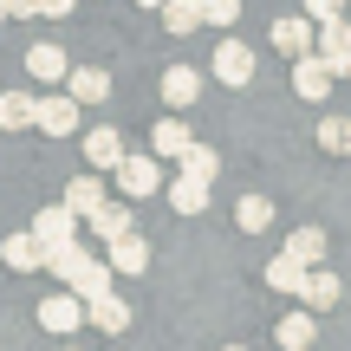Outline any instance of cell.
I'll list each match as a JSON object with an SVG mask.
<instances>
[{
	"mask_svg": "<svg viewBox=\"0 0 351 351\" xmlns=\"http://www.w3.org/2000/svg\"><path fill=\"white\" fill-rule=\"evenodd\" d=\"M111 176H117V189H124L130 202H150V195H163V163H156L150 150H143V156H130V150H124V163H117Z\"/></svg>",
	"mask_w": 351,
	"mask_h": 351,
	"instance_id": "obj_1",
	"label": "cell"
},
{
	"mask_svg": "<svg viewBox=\"0 0 351 351\" xmlns=\"http://www.w3.org/2000/svg\"><path fill=\"white\" fill-rule=\"evenodd\" d=\"M33 130H46V137H72V130H78V98H72V91H46V98H33Z\"/></svg>",
	"mask_w": 351,
	"mask_h": 351,
	"instance_id": "obj_2",
	"label": "cell"
},
{
	"mask_svg": "<svg viewBox=\"0 0 351 351\" xmlns=\"http://www.w3.org/2000/svg\"><path fill=\"white\" fill-rule=\"evenodd\" d=\"M313 52L332 65V78H351V26H345V13H339V20H319Z\"/></svg>",
	"mask_w": 351,
	"mask_h": 351,
	"instance_id": "obj_3",
	"label": "cell"
},
{
	"mask_svg": "<svg viewBox=\"0 0 351 351\" xmlns=\"http://www.w3.org/2000/svg\"><path fill=\"white\" fill-rule=\"evenodd\" d=\"M39 326H46V332H59V339H72V332L85 326V300H78L72 287H65V293H52V300H39Z\"/></svg>",
	"mask_w": 351,
	"mask_h": 351,
	"instance_id": "obj_4",
	"label": "cell"
},
{
	"mask_svg": "<svg viewBox=\"0 0 351 351\" xmlns=\"http://www.w3.org/2000/svg\"><path fill=\"white\" fill-rule=\"evenodd\" d=\"M326 91H332V65L319 59V52H300V59H293V98L319 104Z\"/></svg>",
	"mask_w": 351,
	"mask_h": 351,
	"instance_id": "obj_5",
	"label": "cell"
},
{
	"mask_svg": "<svg viewBox=\"0 0 351 351\" xmlns=\"http://www.w3.org/2000/svg\"><path fill=\"white\" fill-rule=\"evenodd\" d=\"M104 261H111V274H150V241L130 228V234L104 241Z\"/></svg>",
	"mask_w": 351,
	"mask_h": 351,
	"instance_id": "obj_6",
	"label": "cell"
},
{
	"mask_svg": "<svg viewBox=\"0 0 351 351\" xmlns=\"http://www.w3.org/2000/svg\"><path fill=\"white\" fill-rule=\"evenodd\" d=\"M339 274H326V267H306V280H300V293H293V300L306 306V313H332V306H339Z\"/></svg>",
	"mask_w": 351,
	"mask_h": 351,
	"instance_id": "obj_7",
	"label": "cell"
},
{
	"mask_svg": "<svg viewBox=\"0 0 351 351\" xmlns=\"http://www.w3.org/2000/svg\"><path fill=\"white\" fill-rule=\"evenodd\" d=\"M65 91L78 98V111H85V104H104L111 98V72H104V65H72V72H65Z\"/></svg>",
	"mask_w": 351,
	"mask_h": 351,
	"instance_id": "obj_8",
	"label": "cell"
},
{
	"mask_svg": "<svg viewBox=\"0 0 351 351\" xmlns=\"http://www.w3.org/2000/svg\"><path fill=\"white\" fill-rule=\"evenodd\" d=\"M215 78H221V85H247L254 78V46L221 39V46H215Z\"/></svg>",
	"mask_w": 351,
	"mask_h": 351,
	"instance_id": "obj_9",
	"label": "cell"
},
{
	"mask_svg": "<svg viewBox=\"0 0 351 351\" xmlns=\"http://www.w3.org/2000/svg\"><path fill=\"white\" fill-rule=\"evenodd\" d=\"M33 234H39V247H59V241H78V215L65 208V202H46V208H39V221H33Z\"/></svg>",
	"mask_w": 351,
	"mask_h": 351,
	"instance_id": "obj_10",
	"label": "cell"
},
{
	"mask_svg": "<svg viewBox=\"0 0 351 351\" xmlns=\"http://www.w3.org/2000/svg\"><path fill=\"white\" fill-rule=\"evenodd\" d=\"M163 104H169V111L202 104V72H195V65H169V72H163Z\"/></svg>",
	"mask_w": 351,
	"mask_h": 351,
	"instance_id": "obj_11",
	"label": "cell"
},
{
	"mask_svg": "<svg viewBox=\"0 0 351 351\" xmlns=\"http://www.w3.org/2000/svg\"><path fill=\"white\" fill-rule=\"evenodd\" d=\"M313 33H319V26L306 20V13H287V20H274V33H267V39H274L287 59H300V52H313Z\"/></svg>",
	"mask_w": 351,
	"mask_h": 351,
	"instance_id": "obj_12",
	"label": "cell"
},
{
	"mask_svg": "<svg viewBox=\"0 0 351 351\" xmlns=\"http://www.w3.org/2000/svg\"><path fill=\"white\" fill-rule=\"evenodd\" d=\"M85 163L91 169H117V163H124V137H117V130L111 124H98V130H85Z\"/></svg>",
	"mask_w": 351,
	"mask_h": 351,
	"instance_id": "obj_13",
	"label": "cell"
},
{
	"mask_svg": "<svg viewBox=\"0 0 351 351\" xmlns=\"http://www.w3.org/2000/svg\"><path fill=\"white\" fill-rule=\"evenodd\" d=\"M163 202H169L176 215H202V208H208V182L182 169V176H176V182H163Z\"/></svg>",
	"mask_w": 351,
	"mask_h": 351,
	"instance_id": "obj_14",
	"label": "cell"
},
{
	"mask_svg": "<svg viewBox=\"0 0 351 351\" xmlns=\"http://www.w3.org/2000/svg\"><path fill=\"white\" fill-rule=\"evenodd\" d=\"M85 326H98V332H130V306L117 300V293H98V300H85Z\"/></svg>",
	"mask_w": 351,
	"mask_h": 351,
	"instance_id": "obj_15",
	"label": "cell"
},
{
	"mask_svg": "<svg viewBox=\"0 0 351 351\" xmlns=\"http://www.w3.org/2000/svg\"><path fill=\"white\" fill-rule=\"evenodd\" d=\"M274 339H280V351H313V339H319V313H306V306H300V313H287V319L274 326Z\"/></svg>",
	"mask_w": 351,
	"mask_h": 351,
	"instance_id": "obj_16",
	"label": "cell"
},
{
	"mask_svg": "<svg viewBox=\"0 0 351 351\" xmlns=\"http://www.w3.org/2000/svg\"><path fill=\"white\" fill-rule=\"evenodd\" d=\"M189 143H195V137H189V124H182V117H163V124L150 130V156H156V163H176Z\"/></svg>",
	"mask_w": 351,
	"mask_h": 351,
	"instance_id": "obj_17",
	"label": "cell"
},
{
	"mask_svg": "<svg viewBox=\"0 0 351 351\" xmlns=\"http://www.w3.org/2000/svg\"><path fill=\"white\" fill-rule=\"evenodd\" d=\"M0 261H7L13 274H33V267L46 261V247H39V234L26 228V234H7V241H0Z\"/></svg>",
	"mask_w": 351,
	"mask_h": 351,
	"instance_id": "obj_18",
	"label": "cell"
},
{
	"mask_svg": "<svg viewBox=\"0 0 351 351\" xmlns=\"http://www.w3.org/2000/svg\"><path fill=\"white\" fill-rule=\"evenodd\" d=\"M26 72H33V78H46V85H65L72 59H65L59 46H46V39H39V46H26Z\"/></svg>",
	"mask_w": 351,
	"mask_h": 351,
	"instance_id": "obj_19",
	"label": "cell"
},
{
	"mask_svg": "<svg viewBox=\"0 0 351 351\" xmlns=\"http://www.w3.org/2000/svg\"><path fill=\"white\" fill-rule=\"evenodd\" d=\"M104 202H111V195H104V182H98V176H78V182H65V208H72L78 221H91Z\"/></svg>",
	"mask_w": 351,
	"mask_h": 351,
	"instance_id": "obj_20",
	"label": "cell"
},
{
	"mask_svg": "<svg viewBox=\"0 0 351 351\" xmlns=\"http://www.w3.org/2000/svg\"><path fill=\"white\" fill-rule=\"evenodd\" d=\"M39 267H52V274L72 287V280L91 267V247H78V241H59V247H46V261H39Z\"/></svg>",
	"mask_w": 351,
	"mask_h": 351,
	"instance_id": "obj_21",
	"label": "cell"
},
{
	"mask_svg": "<svg viewBox=\"0 0 351 351\" xmlns=\"http://www.w3.org/2000/svg\"><path fill=\"white\" fill-rule=\"evenodd\" d=\"M85 228H91L98 241H117V234H130V228H137V215H130V202H104Z\"/></svg>",
	"mask_w": 351,
	"mask_h": 351,
	"instance_id": "obj_22",
	"label": "cell"
},
{
	"mask_svg": "<svg viewBox=\"0 0 351 351\" xmlns=\"http://www.w3.org/2000/svg\"><path fill=\"white\" fill-rule=\"evenodd\" d=\"M287 254L300 267H319V261H326V228H293V234H287Z\"/></svg>",
	"mask_w": 351,
	"mask_h": 351,
	"instance_id": "obj_23",
	"label": "cell"
},
{
	"mask_svg": "<svg viewBox=\"0 0 351 351\" xmlns=\"http://www.w3.org/2000/svg\"><path fill=\"white\" fill-rule=\"evenodd\" d=\"M0 130H33V91H0Z\"/></svg>",
	"mask_w": 351,
	"mask_h": 351,
	"instance_id": "obj_24",
	"label": "cell"
},
{
	"mask_svg": "<svg viewBox=\"0 0 351 351\" xmlns=\"http://www.w3.org/2000/svg\"><path fill=\"white\" fill-rule=\"evenodd\" d=\"M300 280H306V267L293 261L287 247H280L274 261H267V287H274V293H300Z\"/></svg>",
	"mask_w": 351,
	"mask_h": 351,
	"instance_id": "obj_25",
	"label": "cell"
},
{
	"mask_svg": "<svg viewBox=\"0 0 351 351\" xmlns=\"http://www.w3.org/2000/svg\"><path fill=\"white\" fill-rule=\"evenodd\" d=\"M111 261H98V254H91V267H85V274H78L72 280V293H78V300H98V293H111Z\"/></svg>",
	"mask_w": 351,
	"mask_h": 351,
	"instance_id": "obj_26",
	"label": "cell"
},
{
	"mask_svg": "<svg viewBox=\"0 0 351 351\" xmlns=\"http://www.w3.org/2000/svg\"><path fill=\"white\" fill-rule=\"evenodd\" d=\"M267 221H274V202H267V195H241V208H234V228H241V234H261Z\"/></svg>",
	"mask_w": 351,
	"mask_h": 351,
	"instance_id": "obj_27",
	"label": "cell"
},
{
	"mask_svg": "<svg viewBox=\"0 0 351 351\" xmlns=\"http://www.w3.org/2000/svg\"><path fill=\"white\" fill-rule=\"evenodd\" d=\"M156 13H163L169 33H195V26H202V0H163Z\"/></svg>",
	"mask_w": 351,
	"mask_h": 351,
	"instance_id": "obj_28",
	"label": "cell"
},
{
	"mask_svg": "<svg viewBox=\"0 0 351 351\" xmlns=\"http://www.w3.org/2000/svg\"><path fill=\"white\" fill-rule=\"evenodd\" d=\"M176 163H182L189 176H202V182H215V176H221V156H215L208 143H189V150L176 156Z\"/></svg>",
	"mask_w": 351,
	"mask_h": 351,
	"instance_id": "obj_29",
	"label": "cell"
},
{
	"mask_svg": "<svg viewBox=\"0 0 351 351\" xmlns=\"http://www.w3.org/2000/svg\"><path fill=\"white\" fill-rule=\"evenodd\" d=\"M319 150L326 156H351V117H326V124H319Z\"/></svg>",
	"mask_w": 351,
	"mask_h": 351,
	"instance_id": "obj_30",
	"label": "cell"
},
{
	"mask_svg": "<svg viewBox=\"0 0 351 351\" xmlns=\"http://www.w3.org/2000/svg\"><path fill=\"white\" fill-rule=\"evenodd\" d=\"M241 20V0H202V26H234Z\"/></svg>",
	"mask_w": 351,
	"mask_h": 351,
	"instance_id": "obj_31",
	"label": "cell"
},
{
	"mask_svg": "<svg viewBox=\"0 0 351 351\" xmlns=\"http://www.w3.org/2000/svg\"><path fill=\"white\" fill-rule=\"evenodd\" d=\"M339 13H345V0H306V20H339Z\"/></svg>",
	"mask_w": 351,
	"mask_h": 351,
	"instance_id": "obj_32",
	"label": "cell"
},
{
	"mask_svg": "<svg viewBox=\"0 0 351 351\" xmlns=\"http://www.w3.org/2000/svg\"><path fill=\"white\" fill-rule=\"evenodd\" d=\"M0 7H7V20H33V13H39V0H0Z\"/></svg>",
	"mask_w": 351,
	"mask_h": 351,
	"instance_id": "obj_33",
	"label": "cell"
},
{
	"mask_svg": "<svg viewBox=\"0 0 351 351\" xmlns=\"http://www.w3.org/2000/svg\"><path fill=\"white\" fill-rule=\"evenodd\" d=\"M72 7H78V0H39V13H46V20H65Z\"/></svg>",
	"mask_w": 351,
	"mask_h": 351,
	"instance_id": "obj_34",
	"label": "cell"
},
{
	"mask_svg": "<svg viewBox=\"0 0 351 351\" xmlns=\"http://www.w3.org/2000/svg\"><path fill=\"white\" fill-rule=\"evenodd\" d=\"M137 7H163V0H137Z\"/></svg>",
	"mask_w": 351,
	"mask_h": 351,
	"instance_id": "obj_35",
	"label": "cell"
},
{
	"mask_svg": "<svg viewBox=\"0 0 351 351\" xmlns=\"http://www.w3.org/2000/svg\"><path fill=\"white\" fill-rule=\"evenodd\" d=\"M221 351H247V345H221Z\"/></svg>",
	"mask_w": 351,
	"mask_h": 351,
	"instance_id": "obj_36",
	"label": "cell"
},
{
	"mask_svg": "<svg viewBox=\"0 0 351 351\" xmlns=\"http://www.w3.org/2000/svg\"><path fill=\"white\" fill-rule=\"evenodd\" d=\"M0 26H7V7H0Z\"/></svg>",
	"mask_w": 351,
	"mask_h": 351,
	"instance_id": "obj_37",
	"label": "cell"
},
{
	"mask_svg": "<svg viewBox=\"0 0 351 351\" xmlns=\"http://www.w3.org/2000/svg\"><path fill=\"white\" fill-rule=\"evenodd\" d=\"M65 351H72V345H65Z\"/></svg>",
	"mask_w": 351,
	"mask_h": 351,
	"instance_id": "obj_38",
	"label": "cell"
}]
</instances>
